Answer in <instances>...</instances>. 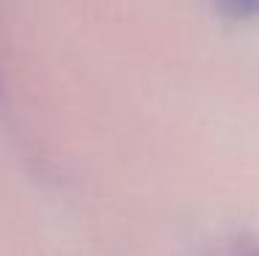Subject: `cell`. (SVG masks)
Returning a JSON list of instances; mask_svg holds the SVG:
<instances>
[{
    "label": "cell",
    "mask_w": 259,
    "mask_h": 256,
    "mask_svg": "<svg viewBox=\"0 0 259 256\" xmlns=\"http://www.w3.org/2000/svg\"><path fill=\"white\" fill-rule=\"evenodd\" d=\"M212 3L232 22H245L259 14V0H212Z\"/></svg>",
    "instance_id": "cell-1"
},
{
    "label": "cell",
    "mask_w": 259,
    "mask_h": 256,
    "mask_svg": "<svg viewBox=\"0 0 259 256\" xmlns=\"http://www.w3.org/2000/svg\"><path fill=\"white\" fill-rule=\"evenodd\" d=\"M229 256H259V240H243L237 248H232Z\"/></svg>",
    "instance_id": "cell-2"
}]
</instances>
